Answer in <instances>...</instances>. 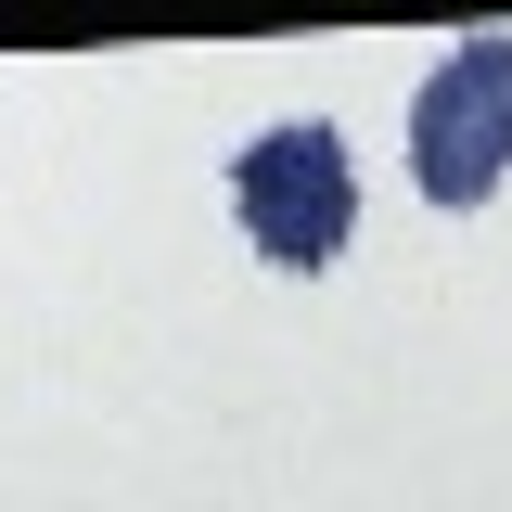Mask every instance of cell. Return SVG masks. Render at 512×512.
Masks as SVG:
<instances>
[{"instance_id":"cell-1","label":"cell","mask_w":512,"mask_h":512,"mask_svg":"<svg viewBox=\"0 0 512 512\" xmlns=\"http://www.w3.org/2000/svg\"><path fill=\"white\" fill-rule=\"evenodd\" d=\"M231 218L256 231L269 269H333L346 231H359V167H346V128L282 116L231 154Z\"/></svg>"},{"instance_id":"cell-2","label":"cell","mask_w":512,"mask_h":512,"mask_svg":"<svg viewBox=\"0 0 512 512\" xmlns=\"http://www.w3.org/2000/svg\"><path fill=\"white\" fill-rule=\"evenodd\" d=\"M500 167H512V39H461L410 90V180L423 205H487Z\"/></svg>"}]
</instances>
